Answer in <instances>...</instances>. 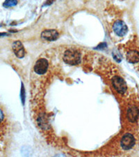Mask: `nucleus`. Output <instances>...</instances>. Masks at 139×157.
I'll return each mask as SVG.
<instances>
[{"label": "nucleus", "instance_id": "nucleus-1", "mask_svg": "<svg viewBox=\"0 0 139 157\" xmlns=\"http://www.w3.org/2000/svg\"><path fill=\"white\" fill-rule=\"evenodd\" d=\"M64 60L70 65H77L81 62L80 53L77 50H68L64 55Z\"/></svg>", "mask_w": 139, "mask_h": 157}, {"label": "nucleus", "instance_id": "nucleus-2", "mask_svg": "<svg viewBox=\"0 0 139 157\" xmlns=\"http://www.w3.org/2000/svg\"><path fill=\"white\" fill-rule=\"evenodd\" d=\"M112 84L115 90L120 94L125 93L127 91V85L122 77L115 76L112 79Z\"/></svg>", "mask_w": 139, "mask_h": 157}, {"label": "nucleus", "instance_id": "nucleus-3", "mask_svg": "<svg viewBox=\"0 0 139 157\" xmlns=\"http://www.w3.org/2000/svg\"><path fill=\"white\" fill-rule=\"evenodd\" d=\"M48 69V62L45 59L41 58L37 61L34 66V71L37 74H44Z\"/></svg>", "mask_w": 139, "mask_h": 157}, {"label": "nucleus", "instance_id": "nucleus-4", "mask_svg": "<svg viewBox=\"0 0 139 157\" xmlns=\"http://www.w3.org/2000/svg\"><path fill=\"white\" fill-rule=\"evenodd\" d=\"M121 146L124 149H129L132 148L135 144V139L131 134H127L123 136L121 140Z\"/></svg>", "mask_w": 139, "mask_h": 157}, {"label": "nucleus", "instance_id": "nucleus-5", "mask_svg": "<svg viewBox=\"0 0 139 157\" xmlns=\"http://www.w3.org/2000/svg\"><path fill=\"white\" fill-rule=\"evenodd\" d=\"M113 29L115 33L120 36H122L126 34L127 31V27L122 21H116L113 26Z\"/></svg>", "mask_w": 139, "mask_h": 157}, {"label": "nucleus", "instance_id": "nucleus-6", "mask_svg": "<svg viewBox=\"0 0 139 157\" xmlns=\"http://www.w3.org/2000/svg\"><path fill=\"white\" fill-rule=\"evenodd\" d=\"M58 31L54 29H47L42 31L41 34V37L42 39L47 40H54L58 38Z\"/></svg>", "mask_w": 139, "mask_h": 157}, {"label": "nucleus", "instance_id": "nucleus-7", "mask_svg": "<svg viewBox=\"0 0 139 157\" xmlns=\"http://www.w3.org/2000/svg\"><path fill=\"white\" fill-rule=\"evenodd\" d=\"M13 50L14 53L18 58H22L24 57L25 54V48H24L23 45L19 40L15 41L13 43Z\"/></svg>", "mask_w": 139, "mask_h": 157}, {"label": "nucleus", "instance_id": "nucleus-8", "mask_svg": "<svg viewBox=\"0 0 139 157\" xmlns=\"http://www.w3.org/2000/svg\"><path fill=\"white\" fill-rule=\"evenodd\" d=\"M139 114V110L137 107L134 106H131L128 108L127 116L128 119L131 121V122H135L138 119Z\"/></svg>", "mask_w": 139, "mask_h": 157}, {"label": "nucleus", "instance_id": "nucleus-9", "mask_svg": "<svg viewBox=\"0 0 139 157\" xmlns=\"http://www.w3.org/2000/svg\"><path fill=\"white\" fill-rule=\"evenodd\" d=\"M127 60L130 63L139 62V52L137 50H130L127 54Z\"/></svg>", "mask_w": 139, "mask_h": 157}, {"label": "nucleus", "instance_id": "nucleus-10", "mask_svg": "<svg viewBox=\"0 0 139 157\" xmlns=\"http://www.w3.org/2000/svg\"><path fill=\"white\" fill-rule=\"evenodd\" d=\"M18 4V0H6L4 2L3 6L4 7L15 6Z\"/></svg>", "mask_w": 139, "mask_h": 157}, {"label": "nucleus", "instance_id": "nucleus-11", "mask_svg": "<svg viewBox=\"0 0 139 157\" xmlns=\"http://www.w3.org/2000/svg\"><path fill=\"white\" fill-rule=\"evenodd\" d=\"M4 121V115L3 112L1 111V110L0 109V126L2 125Z\"/></svg>", "mask_w": 139, "mask_h": 157}, {"label": "nucleus", "instance_id": "nucleus-12", "mask_svg": "<svg viewBox=\"0 0 139 157\" xmlns=\"http://www.w3.org/2000/svg\"><path fill=\"white\" fill-rule=\"evenodd\" d=\"M5 35H6V33H0V36H5Z\"/></svg>", "mask_w": 139, "mask_h": 157}]
</instances>
